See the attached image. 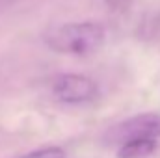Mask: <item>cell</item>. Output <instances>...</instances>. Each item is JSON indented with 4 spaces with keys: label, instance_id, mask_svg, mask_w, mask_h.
Wrapping results in <instances>:
<instances>
[{
    "label": "cell",
    "instance_id": "6da1fadb",
    "mask_svg": "<svg viewBox=\"0 0 160 158\" xmlns=\"http://www.w3.org/2000/svg\"><path fill=\"white\" fill-rule=\"evenodd\" d=\"M104 26L95 21L84 22H69L56 28L47 36V45L62 54L73 56H88L99 50L104 43Z\"/></svg>",
    "mask_w": 160,
    "mask_h": 158
},
{
    "label": "cell",
    "instance_id": "7a4b0ae2",
    "mask_svg": "<svg viewBox=\"0 0 160 158\" xmlns=\"http://www.w3.org/2000/svg\"><path fill=\"white\" fill-rule=\"evenodd\" d=\"M160 138V114L149 112V114H140L134 117H128L114 125L106 136L104 141L108 145H123L127 141L134 140H158Z\"/></svg>",
    "mask_w": 160,
    "mask_h": 158
},
{
    "label": "cell",
    "instance_id": "3957f363",
    "mask_svg": "<svg viewBox=\"0 0 160 158\" xmlns=\"http://www.w3.org/2000/svg\"><path fill=\"white\" fill-rule=\"evenodd\" d=\"M50 91L54 99H58L60 102H67V104L89 102L99 95V87L93 80L84 75H75V73L58 75L52 80Z\"/></svg>",
    "mask_w": 160,
    "mask_h": 158
},
{
    "label": "cell",
    "instance_id": "277c9868",
    "mask_svg": "<svg viewBox=\"0 0 160 158\" xmlns=\"http://www.w3.org/2000/svg\"><path fill=\"white\" fill-rule=\"evenodd\" d=\"M158 140H134L118 147V158H149L157 151Z\"/></svg>",
    "mask_w": 160,
    "mask_h": 158
},
{
    "label": "cell",
    "instance_id": "5b68a950",
    "mask_svg": "<svg viewBox=\"0 0 160 158\" xmlns=\"http://www.w3.org/2000/svg\"><path fill=\"white\" fill-rule=\"evenodd\" d=\"M138 37L151 43H160V11L149 13L138 26Z\"/></svg>",
    "mask_w": 160,
    "mask_h": 158
},
{
    "label": "cell",
    "instance_id": "8992f818",
    "mask_svg": "<svg viewBox=\"0 0 160 158\" xmlns=\"http://www.w3.org/2000/svg\"><path fill=\"white\" fill-rule=\"evenodd\" d=\"M19 158H65V153L60 147H45V149L32 151V153L22 155V156H19Z\"/></svg>",
    "mask_w": 160,
    "mask_h": 158
},
{
    "label": "cell",
    "instance_id": "52a82bcc",
    "mask_svg": "<svg viewBox=\"0 0 160 158\" xmlns=\"http://www.w3.org/2000/svg\"><path fill=\"white\" fill-rule=\"evenodd\" d=\"M132 2H134V0H104V4H106L112 11H125V9L130 7Z\"/></svg>",
    "mask_w": 160,
    "mask_h": 158
}]
</instances>
